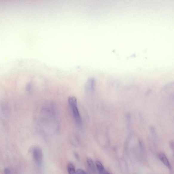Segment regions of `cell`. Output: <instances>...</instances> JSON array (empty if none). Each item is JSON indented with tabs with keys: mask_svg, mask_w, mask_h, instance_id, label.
Listing matches in <instances>:
<instances>
[{
	"mask_svg": "<svg viewBox=\"0 0 174 174\" xmlns=\"http://www.w3.org/2000/svg\"><path fill=\"white\" fill-rule=\"evenodd\" d=\"M33 156L36 165L38 166L41 165L43 161V153L42 149L40 147H36L34 148Z\"/></svg>",
	"mask_w": 174,
	"mask_h": 174,
	"instance_id": "obj_2",
	"label": "cell"
},
{
	"mask_svg": "<svg viewBox=\"0 0 174 174\" xmlns=\"http://www.w3.org/2000/svg\"><path fill=\"white\" fill-rule=\"evenodd\" d=\"M105 174H110L109 172H107V171H106V173H105Z\"/></svg>",
	"mask_w": 174,
	"mask_h": 174,
	"instance_id": "obj_11",
	"label": "cell"
},
{
	"mask_svg": "<svg viewBox=\"0 0 174 174\" xmlns=\"http://www.w3.org/2000/svg\"><path fill=\"white\" fill-rule=\"evenodd\" d=\"M158 158L169 169H171V166L170 161L166 156L163 153H160L158 154Z\"/></svg>",
	"mask_w": 174,
	"mask_h": 174,
	"instance_id": "obj_3",
	"label": "cell"
},
{
	"mask_svg": "<svg viewBox=\"0 0 174 174\" xmlns=\"http://www.w3.org/2000/svg\"><path fill=\"white\" fill-rule=\"evenodd\" d=\"M74 155L75 156V157L77 159V160L79 158V155H78V153H74Z\"/></svg>",
	"mask_w": 174,
	"mask_h": 174,
	"instance_id": "obj_10",
	"label": "cell"
},
{
	"mask_svg": "<svg viewBox=\"0 0 174 174\" xmlns=\"http://www.w3.org/2000/svg\"><path fill=\"white\" fill-rule=\"evenodd\" d=\"M4 174H10V170L9 168H5L4 171Z\"/></svg>",
	"mask_w": 174,
	"mask_h": 174,
	"instance_id": "obj_9",
	"label": "cell"
},
{
	"mask_svg": "<svg viewBox=\"0 0 174 174\" xmlns=\"http://www.w3.org/2000/svg\"><path fill=\"white\" fill-rule=\"evenodd\" d=\"M67 170L69 174H76L75 166L72 163H70L68 164Z\"/></svg>",
	"mask_w": 174,
	"mask_h": 174,
	"instance_id": "obj_6",
	"label": "cell"
},
{
	"mask_svg": "<svg viewBox=\"0 0 174 174\" xmlns=\"http://www.w3.org/2000/svg\"><path fill=\"white\" fill-rule=\"evenodd\" d=\"M95 80L90 79L87 81L86 83L85 87L87 91L90 92L94 91L95 87Z\"/></svg>",
	"mask_w": 174,
	"mask_h": 174,
	"instance_id": "obj_4",
	"label": "cell"
},
{
	"mask_svg": "<svg viewBox=\"0 0 174 174\" xmlns=\"http://www.w3.org/2000/svg\"><path fill=\"white\" fill-rule=\"evenodd\" d=\"M76 174H87V173L84 170L81 169H79L76 171Z\"/></svg>",
	"mask_w": 174,
	"mask_h": 174,
	"instance_id": "obj_8",
	"label": "cell"
},
{
	"mask_svg": "<svg viewBox=\"0 0 174 174\" xmlns=\"http://www.w3.org/2000/svg\"><path fill=\"white\" fill-rule=\"evenodd\" d=\"M68 101L72 110L76 122L78 126H81L82 125V120L78 109L76 98L73 96H70L68 98Z\"/></svg>",
	"mask_w": 174,
	"mask_h": 174,
	"instance_id": "obj_1",
	"label": "cell"
},
{
	"mask_svg": "<svg viewBox=\"0 0 174 174\" xmlns=\"http://www.w3.org/2000/svg\"><path fill=\"white\" fill-rule=\"evenodd\" d=\"M87 161L88 166L89 167L90 170L92 171L93 172H95V166L92 159L90 158H87Z\"/></svg>",
	"mask_w": 174,
	"mask_h": 174,
	"instance_id": "obj_7",
	"label": "cell"
},
{
	"mask_svg": "<svg viewBox=\"0 0 174 174\" xmlns=\"http://www.w3.org/2000/svg\"><path fill=\"white\" fill-rule=\"evenodd\" d=\"M96 166L99 174H105L106 172L104 166L102 163L99 161H97L96 162Z\"/></svg>",
	"mask_w": 174,
	"mask_h": 174,
	"instance_id": "obj_5",
	"label": "cell"
}]
</instances>
